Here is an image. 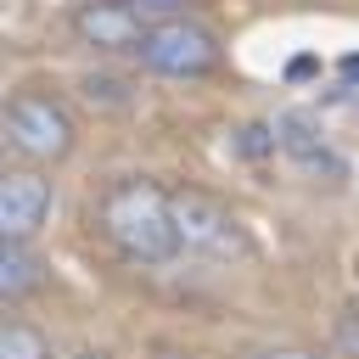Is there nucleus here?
<instances>
[{
	"label": "nucleus",
	"mask_w": 359,
	"mask_h": 359,
	"mask_svg": "<svg viewBox=\"0 0 359 359\" xmlns=\"http://www.w3.org/2000/svg\"><path fill=\"white\" fill-rule=\"evenodd\" d=\"M140 67L146 73H163V79H202L219 67V34L196 17H163L146 28L140 39Z\"/></svg>",
	"instance_id": "2"
},
{
	"label": "nucleus",
	"mask_w": 359,
	"mask_h": 359,
	"mask_svg": "<svg viewBox=\"0 0 359 359\" xmlns=\"http://www.w3.org/2000/svg\"><path fill=\"white\" fill-rule=\"evenodd\" d=\"M6 140H11V151L34 157V163H62L73 151L79 129H73V118H67V107L56 95L17 90L6 101Z\"/></svg>",
	"instance_id": "3"
},
{
	"label": "nucleus",
	"mask_w": 359,
	"mask_h": 359,
	"mask_svg": "<svg viewBox=\"0 0 359 359\" xmlns=\"http://www.w3.org/2000/svg\"><path fill=\"white\" fill-rule=\"evenodd\" d=\"M95 219L107 230V241L135 258V264H168L180 252V230H174V202L163 185L151 180H112L107 196L95 202Z\"/></svg>",
	"instance_id": "1"
},
{
	"label": "nucleus",
	"mask_w": 359,
	"mask_h": 359,
	"mask_svg": "<svg viewBox=\"0 0 359 359\" xmlns=\"http://www.w3.org/2000/svg\"><path fill=\"white\" fill-rule=\"evenodd\" d=\"M174 202V230H180V247L202 252V258H241L247 252V230L241 219L208 196V191H168Z\"/></svg>",
	"instance_id": "4"
},
{
	"label": "nucleus",
	"mask_w": 359,
	"mask_h": 359,
	"mask_svg": "<svg viewBox=\"0 0 359 359\" xmlns=\"http://www.w3.org/2000/svg\"><path fill=\"white\" fill-rule=\"evenodd\" d=\"M118 90H123L118 79H84V95H90V101H123Z\"/></svg>",
	"instance_id": "11"
},
{
	"label": "nucleus",
	"mask_w": 359,
	"mask_h": 359,
	"mask_svg": "<svg viewBox=\"0 0 359 359\" xmlns=\"http://www.w3.org/2000/svg\"><path fill=\"white\" fill-rule=\"evenodd\" d=\"M79 359H112V353H95V348H90V353H79Z\"/></svg>",
	"instance_id": "14"
},
{
	"label": "nucleus",
	"mask_w": 359,
	"mask_h": 359,
	"mask_svg": "<svg viewBox=\"0 0 359 359\" xmlns=\"http://www.w3.org/2000/svg\"><path fill=\"white\" fill-rule=\"evenodd\" d=\"M39 286H45V258L28 241H0V292H6V303H22Z\"/></svg>",
	"instance_id": "7"
},
{
	"label": "nucleus",
	"mask_w": 359,
	"mask_h": 359,
	"mask_svg": "<svg viewBox=\"0 0 359 359\" xmlns=\"http://www.w3.org/2000/svg\"><path fill=\"white\" fill-rule=\"evenodd\" d=\"M337 348H342V353H348V359H359V309H353V314H342V320H337Z\"/></svg>",
	"instance_id": "10"
},
{
	"label": "nucleus",
	"mask_w": 359,
	"mask_h": 359,
	"mask_svg": "<svg viewBox=\"0 0 359 359\" xmlns=\"http://www.w3.org/2000/svg\"><path fill=\"white\" fill-rule=\"evenodd\" d=\"M73 34L90 50H140V39H146L140 11L123 6V0H84L73 11Z\"/></svg>",
	"instance_id": "6"
},
{
	"label": "nucleus",
	"mask_w": 359,
	"mask_h": 359,
	"mask_svg": "<svg viewBox=\"0 0 359 359\" xmlns=\"http://www.w3.org/2000/svg\"><path fill=\"white\" fill-rule=\"evenodd\" d=\"M50 202H56V191L45 174H34V168L6 174L0 180V241H28L50 219Z\"/></svg>",
	"instance_id": "5"
},
{
	"label": "nucleus",
	"mask_w": 359,
	"mask_h": 359,
	"mask_svg": "<svg viewBox=\"0 0 359 359\" xmlns=\"http://www.w3.org/2000/svg\"><path fill=\"white\" fill-rule=\"evenodd\" d=\"M252 359H320V353H309V348H264Z\"/></svg>",
	"instance_id": "12"
},
{
	"label": "nucleus",
	"mask_w": 359,
	"mask_h": 359,
	"mask_svg": "<svg viewBox=\"0 0 359 359\" xmlns=\"http://www.w3.org/2000/svg\"><path fill=\"white\" fill-rule=\"evenodd\" d=\"M275 135H280V146H286L292 157H303V163H320V157H325L320 135H314V129H309V118H297V112H286V118L275 123Z\"/></svg>",
	"instance_id": "9"
},
{
	"label": "nucleus",
	"mask_w": 359,
	"mask_h": 359,
	"mask_svg": "<svg viewBox=\"0 0 359 359\" xmlns=\"http://www.w3.org/2000/svg\"><path fill=\"white\" fill-rule=\"evenodd\" d=\"M123 6H135V11H140V6H180V0H123Z\"/></svg>",
	"instance_id": "13"
},
{
	"label": "nucleus",
	"mask_w": 359,
	"mask_h": 359,
	"mask_svg": "<svg viewBox=\"0 0 359 359\" xmlns=\"http://www.w3.org/2000/svg\"><path fill=\"white\" fill-rule=\"evenodd\" d=\"M0 359H50V337L28 320H6L0 325Z\"/></svg>",
	"instance_id": "8"
}]
</instances>
